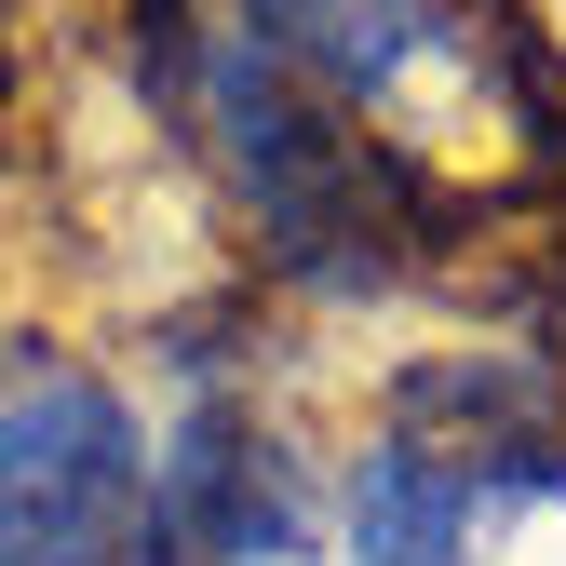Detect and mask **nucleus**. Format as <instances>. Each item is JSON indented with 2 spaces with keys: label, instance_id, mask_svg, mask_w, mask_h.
Listing matches in <instances>:
<instances>
[{
  "label": "nucleus",
  "instance_id": "nucleus-1",
  "mask_svg": "<svg viewBox=\"0 0 566 566\" xmlns=\"http://www.w3.org/2000/svg\"><path fill=\"white\" fill-rule=\"evenodd\" d=\"M122 82L149 149L202 189V217L230 230L256 311H378L405 283H432L459 243V189L432 163H405L391 135L324 108L230 0H135Z\"/></svg>",
  "mask_w": 566,
  "mask_h": 566
},
{
  "label": "nucleus",
  "instance_id": "nucleus-2",
  "mask_svg": "<svg viewBox=\"0 0 566 566\" xmlns=\"http://www.w3.org/2000/svg\"><path fill=\"white\" fill-rule=\"evenodd\" d=\"M149 365L0 324V566H149Z\"/></svg>",
  "mask_w": 566,
  "mask_h": 566
},
{
  "label": "nucleus",
  "instance_id": "nucleus-3",
  "mask_svg": "<svg viewBox=\"0 0 566 566\" xmlns=\"http://www.w3.org/2000/svg\"><path fill=\"white\" fill-rule=\"evenodd\" d=\"M230 14L297 67L324 108H350L365 135H391L405 163H432V135H418V95H432V82L526 95V54H513V28L485 14V0H230Z\"/></svg>",
  "mask_w": 566,
  "mask_h": 566
}]
</instances>
